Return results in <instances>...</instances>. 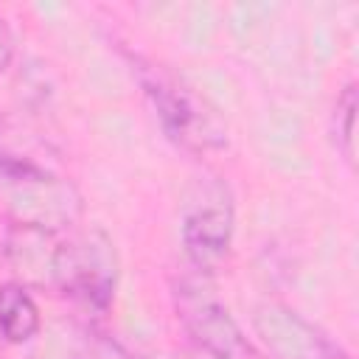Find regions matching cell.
I'll return each instance as SVG.
<instances>
[{"mask_svg":"<svg viewBox=\"0 0 359 359\" xmlns=\"http://www.w3.org/2000/svg\"><path fill=\"white\" fill-rule=\"evenodd\" d=\"M81 216L84 196L73 180L31 157L0 149V222L6 227L70 233Z\"/></svg>","mask_w":359,"mask_h":359,"instance_id":"1","label":"cell"},{"mask_svg":"<svg viewBox=\"0 0 359 359\" xmlns=\"http://www.w3.org/2000/svg\"><path fill=\"white\" fill-rule=\"evenodd\" d=\"M132 70L143 95L149 98L163 132L182 149L205 154L227 146V123L219 112L202 98L194 87H188L180 76L165 70L151 59L132 56Z\"/></svg>","mask_w":359,"mask_h":359,"instance_id":"2","label":"cell"},{"mask_svg":"<svg viewBox=\"0 0 359 359\" xmlns=\"http://www.w3.org/2000/svg\"><path fill=\"white\" fill-rule=\"evenodd\" d=\"M171 300L194 351L213 359H258L255 342L247 339L244 328L216 294L205 272L177 278L171 286Z\"/></svg>","mask_w":359,"mask_h":359,"instance_id":"3","label":"cell"},{"mask_svg":"<svg viewBox=\"0 0 359 359\" xmlns=\"http://www.w3.org/2000/svg\"><path fill=\"white\" fill-rule=\"evenodd\" d=\"M118 286V252L101 227L70 230L62 236L56 292L84 306L87 311H107Z\"/></svg>","mask_w":359,"mask_h":359,"instance_id":"4","label":"cell"},{"mask_svg":"<svg viewBox=\"0 0 359 359\" xmlns=\"http://www.w3.org/2000/svg\"><path fill=\"white\" fill-rule=\"evenodd\" d=\"M258 342L275 359H351L339 342L278 300H261L250 314Z\"/></svg>","mask_w":359,"mask_h":359,"instance_id":"5","label":"cell"},{"mask_svg":"<svg viewBox=\"0 0 359 359\" xmlns=\"http://www.w3.org/2000/svg\"><path fill=\"white\" fill-rule=\"evenodd\" d=\"M233 230H236V216L224 188H210L188 205L180 224V236L196 272L208 275L224 261L233 244Z\"/></svg>","mask_w":359,"mask_h":359,"instance_id":"6","label":"cell"},{"mask_svg":"<svg viewBox=\"0 0 359 359\" xmlns=\"http://www.w3.org/2000/svg\"><path fill=\"white\" fill-rule=\"evenodd\" d=\"M65 233H48L36 227H6L3 258L14 272V280L28 289L56 292L59 250Z\"/></svg>","mask_w":359,"mask_h":359,"instance_id":"7","label":"cell"},{"mask_svg":"<svg viewBox=\"0 0 359 359\" xmlns=\"http://www.w3.org/2000/svg\"><path fill=\"white\" fill-rule=\"evenodd\" d=\"M39 306L28 286L17 280L0 283V337L11 345H22L39 331Z\"/></svg>","mask_w":359,"mask_h":359,"instance_id":"8","label":"cell"},{"mask_svg":"<svg viewBox=\"0 0 359 359\" xmlns=\"http://www.w3.org/2000/svg\"><path fill=\"white\" fill-rule=\"evenodd\" d=\"M353 123H356V84L348 81L334 104V140L345 160H353Z\"/></svg>","mask_w":359,"mask_h":359,"instance_id":"9","label":"cell"},{"mask_svg":"<svg viewBox=\"0 0 359 359\" xmlns=\"http://www.w3.org/2000/svg\"><path fill=\"white\" fill-rule=\"evenodd\" d=\"M76 359H151V356H143V353L129 351V348L121 345L115 337L93 334V337L87 339V345L79 351Z\"/></svg>","mask_w":359,"mask_h":359,"instance_id":"10","label":"cell"},{"mask_svg":"<svg viewBox=\"0 0 359 359\" xmlns=\"http://www.w3.org/2000/svg\"><path fill=\"white\" fill-rule=\"evenodd\" d=\"M14 53H17V42H14V31L8 25L6 17H0V73L8 70V65L14 62Z\"/></svg>","mask_w":359,"mask_h":359,"instance_id":"11","label":"cell"}]
</instances>
